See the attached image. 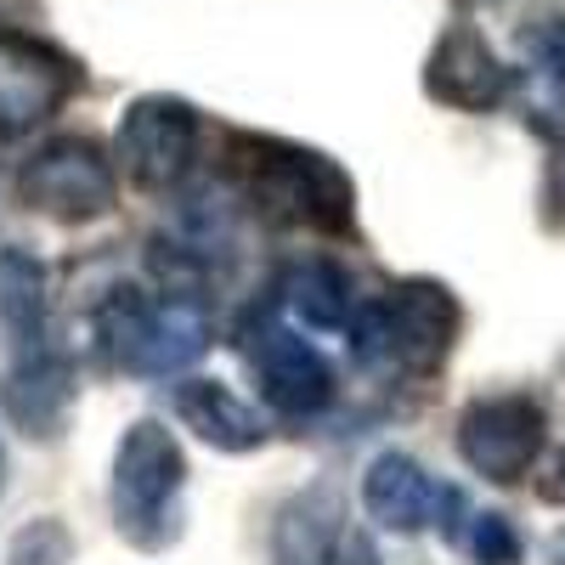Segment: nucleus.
<instances>
[{"instance_id":"obj_1","label":"nucleus","mask_w":565,"mask_h":565,"mask_svg":"<svg viewBox=\"0 0 565 565\" xmlns=\"http://www.w3.org/2000/svg\"><path fill=\"white\" fill-rule=\"evenodd\" d=\"M221 170L266 226L317 232V238H351L356 232V181L317 148L255 130H226Z\"/></svg>"},{"instance_id":"obj_2","label":"nucleus","mask_w":565,"mask_h":565,"mask_svg":"<svg viewBox=\"0 0 565 565\" xmlns=\"http://www.w3.org/2000/svg\"><path fill=\"white\" fill-rule=\"evenodd\" d=\"M458 334H463L458 295L436 277H407L391 295L356 306L345 345L362 367H385V373H402V380H436Z\"/></svg>"},{"instance_id":"obj_3","label":"nucleus","mask_w":565,"mask_h":565,"mask_svg":"<svg viewBox=\"0 0 565 565\" xmlns=\"http://www.w3.org/2000/svg\"><path fill=\"white\" fill-rule=\"evenodd\" d=\"M90 334H97L103 362L130 373V380H175L210 351L215 328L204 306L186 295L114 289L90 317Z\"/></svg>"},{"instance_id":"obj_4","label":"nucleus","mask_w":565,"mask_h":565,"mask_svg":"<svg viewBox=\"0 0 565 565\" xmlns=\"http://www.w3.org/2000/svg\"><path fill=\"white\" fill-rule=\"evenodd\" d=\"M181 492H186V452H181L175 430H164L159 418H136L114 447L108 503H114L119 537L141 554L175 548L186 532Z\"/></svg>"},{"instance_id":"obj_5","label":"nucleus","mask_w":565,"mask_h":565,"mask_svg":"<svg viewBox=\"0 0 565 565\" xmlns=\"http://www.w3.org/2000/svg\"><path fill=\"white\" fill-rule=\"evenodd\" d=\"M238 351H244V367L255 373V385H260L271 413L317 418L328 402H334V367H328V356L300 334L295 322H282V300L244 317Z\"/></svg>"},{"instance_id":"obj_6","label":"nucleus","mask_w":565,"mask_h":565,"mask_svg":"<svg viewBox=\"0 0 565 565\" xmlns=\"http://www.w3.org/2000/svg\"><path fill=\"white\" fill-rule=\"evenodd\" d=\"M18 199L63 226L103 221L119 204V164L90 136H52L18 170Z\"/></svg>"},{"instance_id":"obj_7","label":"nucleus","mask_w":565,"mask_h":565,"mask_svg":"<svg viewBox=\"0 0 565 565\" xmlns=\"http://www.w3.org/2000/svg\"><path fill=\"white\" fill-rule=\"evenodd\" d=\"M548 441V413L526 391H498L476 396L458 413V458L469 463V476H481L492 487H521Z\"/></svg>"},{"instance_id":"obj_8","label":"nucleus","mask_w":565,"mask_h":565,"mask_svg":"<svg viewBox=\"0 0 565 565\" xmlns=\"http://www.w3.org/2000/svg\"><path fill=\"white\" fill-rule=\"evenodd\" d=\"M199 136L204 119L193 103L181 97H136L114 130V164L125 170L130 186L141 193H170V186L186 181L199 159Z\"/></svg>"},{"instance_id":"obj_9","label":"nucleus","mask_w":565,"mask_h":565,"mask_svg":"<svg viewBox=\"0 0 565 565\" xmlns=\"http://www.w3.org/2000/svg\"><path fill=\"white\" fill-rule=\"evenodd\" d=\"M362 509L373 526H385L396 537H413L424 526H436L452 548L463 543L469 526V498L447 481H436L430 469L407 452H380L362 476Z\"/></svg>"},{"instance_id":"obj_10","label":"nucleus","mask_w":565,"mask_h":565,"mask_svg":"<svg viewBox=\"0 0 565 565\" xmlns=\"http://www.w3.org/2000/svg\"><path fill=\"white\" fill-rule=\"evenodd\" d=\"M79 85L85 68L68 52H57L52 40L0 34V141H18L45 119H57Z\"/></svg>"},{"instance_id":"obj_11","label":"nucleus","mask_w":565,"mask_h":565,"mask_svg":"<svg viewBox=\"0 0 565 565\" xmlns=\"http://www.w3.org/2000/svg\"><path fill=\"white\" fill-rule=\"evenodd\" d=\"M514 68L487 45L476 23H447L424 57V97L452 114H492L509 103Z\"/></svg>"},{"instance_id":"obj_12","label":"nucleus","mask_w":565,"mask_h":565,"mask_svg":"<svg viewBox=\"0 0 565 565\" xmlns=\"http://www.w3.org/2000/svg\"><path fill=\"white\" fill-rule=\"evenodd\" d=\"M74 356L57 345L45 356H29V362H7L0 367V413H7L29 441H57L63 424L74 413Z\"/></svg>"},{"instance_id":"obj_13","label":"nucleus","mask_w":565,"mask_h":565,"mask_svg":"<svg viewBox=\"0 0 565 565\" xmlns=\"http://www.w3.org/2000/svg\"><path fill=\"white\" fill-rule=\"evenodd\" d=\"M0 351H7V362H29V356L57 351L45 266L23 244H0Z\"/></svg>"},{"instance_id":"obj_14","label":"nucleus","mask_w":565,"mask_h":565,"mask_svg":"<svg viewBox=\"0 0 565 565\" xmlns=\"http://www.w3.org/2000/svg\"><path fill=\"white\" fill-rule=\"evenodd\" d=\"M170 413L181 418V430H193L215 452H255L266 447V424L260 413L221 380H175L170 385Z\"/></svg>"},{"instance_id":"obj_15","label":"nucleus","mask_w":565,"mask_h":565,"mask_svg":"<svg viewBox=\"0 0 565 565\" xmlns=\"http://www.w3.org/2000/svg\"><path fill=\"white\" fill-rule=\"evenodd\" d=\"M282 311H289L300 328H311V334H345L351 317H356V282L340 260H328V255H311L300 260L289 277H282V289H277Z\"/></svg>"},{"instance_id":"obj_16","label":"nucleus","mask_w":565,"mask_h":565,"mask_svg":"<svg viewBox=\"0 0 565 565\" xmlns=\"http://www.w3.org/2000/svg\"><path fill=\"white\" fill-rule=\"evenodd\" d=\"M345 537V509L334 492H306L277 514L271 565H334Z\"/></svg>"},{"instance_id":"obj_17","label":"nucleus","mask_w":565,"mask_h":565,"mask_svg":"<svg viewBox=\"0 0 565 565\" xmlns=\"http://www.w3.org/2000/svg\"><path fill=\"white\" fill-rule=\"evenodd\" d=\"M463 548L476 565H521V532H514L509 514H469V526H463Z\"/></svg>"},{"instance_id":"obj_18","label":"nucleus","mask_w":565,"mask_h":565,"mask_svg":"<svg viewBox=\"0 0 565 565\" xmlns=\"http://www.w3.org/2000/svg\"><path fill=\"white\" fill-rule=\"evenodd\" d=\"M68 559H74V537L63 521H29L7 548V565H68Z\"/></svg>"},{"instance_id":"obj_19","label":"nucleus","mask_w":565,"mask_h":565,"mask_svg":"<svg viewBox=\"0 0 565 565\" xmlns=\"http://www.w3.org/2000/svg\"><path fill=\"white\" fill-rule=\"evenodd\" d=\"M543 204L554 221H565V141L548 153V175H543Z\"/></svg>"},{"instance_id":"obj_20","label":"nucleus","mask_w":565,"mask_h":565,"mask_svg":"<svg viewBox=\"0 0 565 565\" xmlns=\"http://www.w3.org/2000/svg\"><path fill=\"white\" fill-rule=\"evenodd\" d=\"M334 565H380V548L367 543V532H351V526H345V537H340V554H334Z\"/></svg>"},{"instance_id":"obj_21","label":"nucleus","mask_w":565,"mask_h":565,"mask_svg":"<svg viewBox=\"0 0 565 565\" xmlns=\"http://www.w3.org/2000/svg\"><path fill=\"white\" fill-rule=\"evenodd\" d=\"M532 52H548V57H559V63H565V18H554V23L532 40Z\"/></svg>"},{"instance_id":"obj_22","label":"nucleus","mask_w":565,"mask_h":565,"mask_svg":"<svg viewBox=\"0 0 565 565\" xmlns=\"http://www.w3.org/2000/svg\"><path fill=\"white\" fill-rule=\"evenodd\" d=\"M554 503H565V452H559V463H554V476H548V487H543Z\"/></svg>"},{"instance_id":"obj_23","label":"nucleus","mask_w":565,"mask_h":565,"mask_svg":"<svg viewBox=\"0 0 565 565\" xmlns=\"http://www.w3.org/2000/svg\"><path fill=\"white\" fill-rule=\"evenodd\" d=\"M0 492H7V452H0Z\"/></svg>"},{"instance_id":"obj_24","label":"nucleus","mask_w":565,"mask_h":565,"mask_svg":"<svg viewBox=\"0 0 565 565\" xmlns=\"http://www.w3.org/2000/svg\"><path fill=\"white\" fill-rule=\"evenodd\" d=\"M559 565H565V543H559Z\"/></svg>"}]
</instances>
